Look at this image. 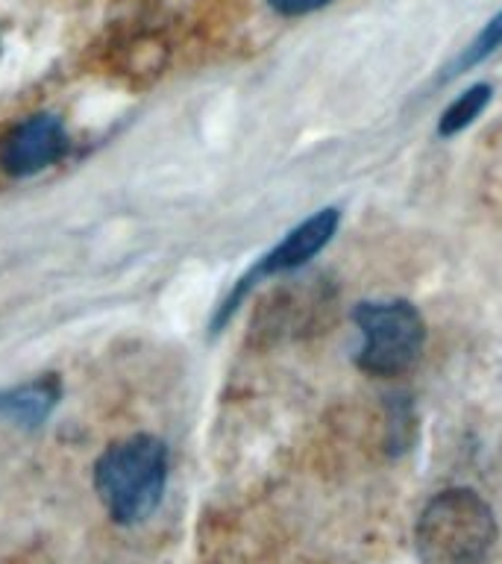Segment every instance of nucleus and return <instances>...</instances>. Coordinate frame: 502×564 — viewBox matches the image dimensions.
<instances>
[{"instance_id": "obj_1", "label": "nucleus", "mask_w": 502, "mask_h": 564, "mask_svg": "<svg viewBox=\"0 0 502 564\" xmlns=\"http://www.w3.org/2000/svg\"><path fill=\"white\" fill-rule=\"evenodd\" d=\"M496 514L473 488L438 491L414 523V550L423 564H484L496 544Z\"/></svg>"}, {"instance_id": "obj_2", "label": "nucleus", "mask_w": 502, "mask_h": 564, "mask_svg": "<svg viewBox=\"0 0 502 564\" xmlns=\"http://www.w3.org/2000/svg\"><path fill=\"white\" fill-rule=\"evenodd\" d=\"M167 447L156 435H130L109 444L95 462V491L121 527H135L159 509L167 485Z\"/></svg>"}, {"instance_id": "obj_3", "label": "nucleus", "mask_w": 502, "mask_h": 564, "mask_svg": "<svg viewBox=\"0 0 502 564\" xmlns=\"http://www.w3.org/2000/svg\"><path fill=\"white\" fill-rule=\"evenodd\" d=\"M361 344L356 365L370 377H400L421 359L426 321L408 300H364L352 308Z\"/></svg>"}, {"instance_id": "obj_4", "label": "nucleus", "mask_w": 502, "mask_h": 564, "mask_svg": "<svg viewBox=\"0 0 502 564\" xmlns=\"http://www.w3.org/2000/svg\"><path fill=\"white\" fill-rule=\"evenodd\" d=\"M338 227H341V209H335V206H326V209L308 215L306 220H299L297 227L291 229V232H285V238H282L280 245L271 247V250H268V253H264L262 259L232 285L227 300L220 303L215 317H211V333H220V329L232 321L238 306L244 303L247 294H250L259 282L271 280V276H280V273L299 271L303 264L312 262V259L332 241Z\"/></svg>"}, {"instance_id": "obj_5", "label": "nucleus", "mask_w": 502, "mask_h": 564, "mask_svg": "<svg viewBox=\"0 0 502 564\" xmlns=\"http://www.w3.org/2000/svg\"><path fill=\"white\" fill-rule=\"evenodd\" d=\"M70 135L56 115H33L3 135L0 167L9 176L42 174L68 156Z\"/></svg>"}, {"instance_id": "obj_6", "label": "nucleus", "mask_w": 502, "mask_h": 564, "mask_svg": "<svg viewBox=\"0 0 502 564\" xmlns=\"http://www.w3.org/2000/svg\"><path fill=\"white\" fill-rule=\"evenodd\" d=\"M62 382L56 373H44L24 386L0 391V417H9L18 426H39L59 405Z\"/></svg>"}, {"instance_id": "obj_7", "label": "nucleus", "mask_w": 502, "mask_h": 564, "mask_svg": "<svg viewBox=\"0 0 502 564\" xmlns=\"http://www.w3.org/2000/svg\"><path fill=\"white\" fill-rule=\"evenodd\" d=\"M491 97H493V88L488 86V83H476V86H470L467 91H461V95H458L456 100L440 112L438 118L440 139H452V135H458V132H465L467 127H470V123H473L476 118L488 109Z\"/></svg>"}, {"instance_id": "obj_8", "label": "nucleus", "mask_w": 502, "mask_h": 564, "mask_svg": "<svg viewBox=\"0 0 502 564\" xmlns=\"http://www.w3.org/2000/svg\"><path fill=\"white\" fill-rule=\"evenodd\" d=\"M500 47H502V9L482 26V30H479V35H476L473 42L458 53V59H452V65L447 68L444 79H452L458 77V74H465V70L476 68L479 62L488 59V56L500 51Z\"/></svg>"}, {"instance_id": "obj_9", "label": "nucleus", "mask_w": 502, "mask_h": 564, "mask_svg": "<svg viewBox=\"0 0 502 564\" xmlns=\"http://www.w3.org/2000/svg\"><path fill=\"white\" fill-rule=\"evenodd\" d=\"M280 15L297 18V15H308V12H315V9H324L329 0H268Z\"/></svg>"}]
</instances>
